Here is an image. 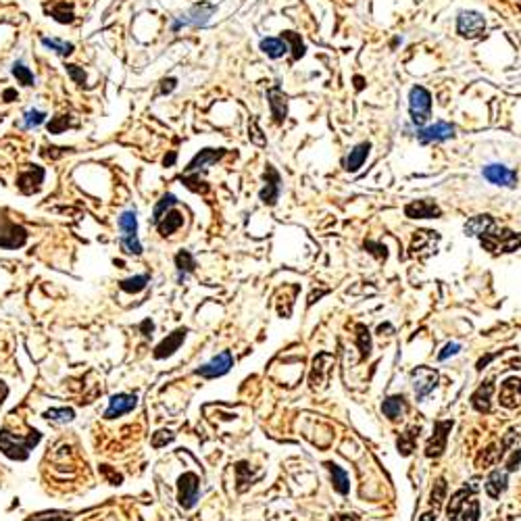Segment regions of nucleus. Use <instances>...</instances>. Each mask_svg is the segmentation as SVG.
<instances>
[{"label": "nucleus", "instance_id": "9d476101", "mask_svg": "<svg viewBox=\"0 0 521 521\" xmlns=\"http://www.w3.org/2000/svg\"><path fill=\"white\" fill-rule=\"evenodd\" d=\"M25 240V232L11 223L5 215H0V246L5 248H17Z\"/></svg>", "mask_w": 521, "mask_h": 521}, {"label": "nucleus", "instance_id": "39448f33", "mask_svg": "<svg viewBox=\"0 0 521 521\" xmlns=\"http://www.w3.org/2000/svg\"><path fill=\"white\" fill-rule=\"evenodd\" d=\"M411 384H413L417 401H423L438 386V374L432 367H417L411 371Z\"/></svg>", "mask_w": 521, "mask_h": 521}, {"label": "nucleus", "instance_id": "37998d69", "mask_svg": "<svg viewBox=\"0 0 521 521\" xmlns=\"http://www.w3.org/2000/svg\"><path fill=\"white\" fill-rule=\"evenodd\" d=\"M517 469H521V449L515 451L507 461V471H517Z\"/></svg>", "mask_w": 521, "mask_h": 521}, {"label": "nucleus", "instance_id": "2f4dec72", "mask_svg": "<svg viewBox=\"0 0 521 521\" xmlns=\"http://www.w3.org/2000/svg\"><path fill=\"white\" fill-rule=\"evenodd\" d=\"M223 155V151H202L188 167V171H198V169H204L209 163H215L219 157Z\"/></svg>", "mask_w": 521, "mask_h": 521}, {"label": "nucleus", "instance_id": "c85d7f7f", "mask_svg": "<svg viewBox=\"0 0 521 521\" xmlns=\"http://www.w3.org/2000/svg\"><path fill=\"white\" fill-rule=\"evenodd\" d=\"M213 7H209V5H200V7H194L188 15H186V19H182L184 23H192V25H204L206 21H209V17L213 15Z\"/></svg>", "mask_w": 521, "mask_h": 521}, {"label": "nucleus", "instance_id": "58836bf2", "mask_svg": "<svg viewBox=\"0 0 521 521\" xmlns=\"http://www.w3.org/2000/svg\"><path fill=\"white\" fill-rule=\"evenodd\" d=\"M146 281H148V277H146V275H138V277H134V279L123 281V284H121V288H123V290H127V292H138V290H142V288L146 286Z\"/></svg>", "mask_w": 521, "mask_h": 521}, {"label": "nucleus", "instance_id": "f03ea898", "mask_svg": "<svg viewBox=\"0 0 521 521\" xmlns=\"http://www.w3.org/2000/svg\"><path fill=\"white\" fill-rule=\"evenodd\" d=\"M480 242L486 251L498 255V253H513L521 248V234H515L511 230H490L488 234L480 236Z\"/></svg>", "mask_w": 521, "mask_h": 521}, {"label": "nucleus", "instance_id": "6e6552de", "mask_svg": "<svg viewBox=\"0 0 521 521\" xmlns=\"http://www.w3.org/2000/svg\"><path fill=\"white\" fill-rule=\"evenodd\" d=\"M457 30L465 38H480L486 30V21L480 13L476 11H465L457 19Z\"/></svg>", "mask_w": 521, "mask_h": 521}, {"label": "nucleus", "instance_id": "a19ab883", "mask_svg": "<svg viewBox=\"0 0 521 521\" xmlns=\"http://www.w3.org/2000/svg\"><path fill=\"white\" fill-rule=\"evenodd\" d=\"M48 419H52V421H69V419H73V411L71 409H59V411H48Z\"/></svg>", "mask_w": 521, "mask_h": 521}, {"label": "nucleus", "instance_id": "4c0bfd02", "mask_svg": "<svg viewBox=\"0 0 521 521\" xmlns=\"http://www.w3.org/2000/svg\"><path fill=\"white\" fill-rule=\"evenodd\" d=\"M13 73H15V78H17L23 86H32V84H34V78H32V73H30L28 67L15 65V67H13Z\"/></svg>", "mask_w": 521, "mask_h": 521}, {"label": "nucleus", "instance_id": "f257e3e1", "mask_svg": "<svg viewBox=\"0 0 521 521\" xmlns=\"http://www.w3.org/2000/svg\"><path fill=\"white\" fill-rule=\"evenodd\" d=\"M446 513H449V521H478L480 502L476 500L471 490H459L453 494Z\"/></svg>", "mask_w": 521, "mask_h": 521}, {"label": "nucleus", "instance_id": "c03bdc74", "mask_svg": "<svg viewBox=\"0 0 521 521\" xmlns=\"http://www.w3.org/2000/svg\"><path fill=\"white\" fill-rule=\"evenodd\" d=\"M54 15H56V19H59V21H63V23H69V21L73 19V13H71V9H67L65 5L56 7V9H54Z\"/></svg>", "mask_w": 521, "mask_h": 521}, {"label": "nucleus", "instance_id": "4468645a", "mask_svg": "<svg viewBox=\"0 0 521 521\" xmlns=\"http://www.w3.org/2000/svg\"><path fill=\"white\" fill-rule=\"evenodd\" d=\"M498 401L507 409L519 407L521 405V380L519 378L504 380V384L500 386V392H498Z\"/></svg>", "mask_w": 521, "mask_h": 521}, {"label": "nucleus", "instance_id": "473e14b6", "mask_svg": "<svg viewBox=\"0 0 521 521\" xmlns=\"http://www.w3.org/2000/svg\"><path fill=\"white\" fill-rule=\"evenodd\" d=\"M357 344L361 350V359H367L371 354V336L365 326H357Z\"/></svg>", "mask_w": 521, "mask_h": 521}, {"label": "nucleus", "instance_id": "49530a36", "mask_svg": "<svg viewBox=\"0 0 521 521\" xmlns=\"http://www.w3.org/2000/svg\"><path fill=\"white\" fill-rule=\"evenodd\" d=\"M67 71H69V76H71L73 80H76L78 84H84V80H86V73H84V71H80L76 65H69Z\"/></svg>", "mask_w": 521, "mask_h": 521}, {"label": "nucleus", "instance_id": "a18cd8bd", "mask_svg": "<svg viewBox=\"0 0 521 521\" xmlns=\"http://www.w3.org/2000/svg\"><path fill=\"white\" fill-rule=\"evenodd\" d=\"M459 350H461V346H459V344H455V342H453V344H446V346H444V350L438 354V359H440V361H444V359H449V357L457 354Z\"/></svg>", "mask_w": 521, "mask_h": 521}, {"label": "nucleus", "instance_id": "0eeeda50", "mask_svg": "<svg viewBox=\"0 0 521 521\" xmlns=\"http://www.w3.org/2000/svg\"><path fill=\"white\" fill-rule=\"evenodd\" d=\"M453 429V421H438L434 427V436L427 440L425 444V457L429 459H438L444 451H446V440H449V434Z\"/></svg>", "mask_w": 521, "mask_h": 521}, {"label": "nucleus", "instance_id": "412c9836", "mask_svg": "<svg viewBox=\"0 0 521 521\" xmlns=\"http://www.w3.org/2000/svg\"><path fill=\"white\" fill-rule=\"evenodd\" d=\"M157 226H159V232L163 236H171L173 232H178L184 226V215L178 213V211H171V213H167L165 217H161L157 221Z\"/></svg>", "mask_w": 521, "mask_h": 521}, {"label": "nucleus", "instance_id": "f8f14e48", "mask_svg": "<svg viewBox=\"0 0 521 521\" xmlns=\"http://www.w3.org/2000/svg\"><path fill=\"white\" fill-rule=\"evenodd\" d=\"M455 136V127L451 125V123H446V121H438V123H434V125H427V127H423L421 131H419V142L421 144H432V142H444V140H449V138H453Z\"/></svg>", "mask_w": 521, "mask_h": 521}, {"label": "nucleus", "instance_id": "c9c22d12", "mask_svg": "<svg viewBox=\"0 0 521 521\" xmlns=\"http://www.w3.org/2000/svg\"><path fill=\"white\" fill-rule=\"evenodd\" d=\"M176 265H178V271H180V275L184 273H188L192 267H194V261H192V257H190V253H186V251H182L178 257H176Z\"/></svg>", "mask_w": 521, "mask_h": 521}, {"label": "nucleus", "instance_id": "5701e85b", "mask_svg": "<svg viewBox=\"0 0 521 521\" xmlns=\"http://www.w3.org/2000/svg\"><path fill=\"white\" fill-rule=\"evenodd\" d=\"M42 180H44V171L40 167H34V169L21 173L19 180H17V184H19V188L23 192H34V190H38V186L42 184Z\"/></svg>", "mask_w": 521, "mask_h": 521}, {"label": "nucleus", "instance_id": "aec40b11", "mask_svg": "<svg viewBox=\"0 0 521 521\" xmlns=\"http://www.w3.org/2000/svg\"><path fill=\"white\" fill-rule=\"evenodd\" d=\"M369 148H371L369 142H363V144H359V146L352 148L350 155H348V159H346V171L354 173V171H359V169L363 167V163H365V159H367V155H369Z\"/></svg>", "mask_w": 521, "mask_h": 521}, {"label": "nucleus", "instance_id": "7ed1b4c3", "mask_svg": "<svg viewBox=\"0 0 521 521\" xmlns=\"http://www.w3.org/2000/svg\"><path fill=\"white\" fill-rule=\"evenodd\" d=\"M409 109H411V119L417 125L427 123L432 115V94L423 86H415L409 94Z\"/></svg>", "mask_w": 521, "mask_h": 521}, {"label": "nucleus", "instance_id": "ddd939ff", "mask_svg": "<svg viewBox=\"0 0 521 521\" xmlns=\"http://www.w3.org/2000/svg\"><path fill=\"white\" fill-rule=\"evenodd\" d=\"M484 178L494 184V186H507L513 188L517 184V173L504 165H486L484 167Z\"/></svg>", "mask_w": 521, "mask_h": 521}, {"label": "nucleus", "instance_id": "b1692460", "mask_svg": "<svg viewBox=\"0 0 521 521\" xmlns=\"http://www.w3.org/2000/svg\"><path fill=\"white\" fill-rule=\"evenodd\" d=\"M136 407V396H129V394H119V396H113L111 401V407L107 411V417H119L127 411H131Z\"/></svg>", "mask_w": 521, "mask_h": 521}, {"label": "nucleus", "instance_id": "a878e982", "mask_svg": "<svg viewBox=\"0 0 521 521\" xmlns=\"http://www.w3.org/2000/svg\"><path fill=\"white\" fill-rule=\"evenodd\" d=\"M326 467H328V471L332 474V482H334L336 492H340V494H348L350 484H348V476H346V471H344L342 467H338L336 463H326Z\"/></svg>", "mask_w": 521, "mask_h": 521}, {"label": "nucleus", "instance_id": "7c9ffc66", "mask_svg": "<svg viewBox=\"0 0 521 521\" xmlns=\"http://www.w3.org/2000/svg\"><path fill=\"white\" fill-rule=\"evenodd\" d=\"M504 455V449H502V444L500 446H488V449L478 457V467H488V465H494V463H498L500 461V457Z\"/></svg>", "mask_w": 521, "mask_h": 521}, {"label": "nucleus", "instance_id": "5fc2aeb1", "mask_svg": "<svg viewBox=\"0 0 521 521\" xmlns=\"http://www.w3.org/2000/svg\"><path fill=\"white\" fill-rule=\"evenodd\" d=\"M192 521H196V519H192Z\"/></svg>", "mask_w": 521, "mask_h": 521}, {"label": "nucleus", "instance_id": "20e7f679", "mask_svg": "<svg viewBox=\"0 0 521 521\" xmlns=\"http://www.w3.org/2000/svg\"><path fill=\"white\" fill-rule=\"evenodd\" d=\"M334 363H336L334 357L328 354V352H321V354L315 357L313 369H311V378H309L313 390H323L330 384V378L334 374Z\"/></svg>", "mask_w": 521, "mask_h": 521}, {"label": "nucleus", "instance_id": "de8ad7c7", "mask_svg": "<svg viewBox=\"0 0 521 521\" xmlns=\"http://www.w3.org/2000/svg\"><path fill=\"white\" fill-rule=\"evenodd\" d=\"M42 121H44V113H40V111H30L25 115V123L28 125H40Z\"/></svg>", "mask_w": 521, "mask_h": 521}, {"label": "nucleus", "instance_id": "ea45409f", "mask_svg": "<svg viewBox=\"0 0 521 521\" xmlns=\"http://www.w3.org/2000/svg\"><path fill=\"white\" fill-rule=\"evenodd\" d=\"M42 42H44V46H48V48H52V50H56L61 54H69L73 50V46L67 44V42H59V40H50V38H44Z\"/></svg>", "mask_w": 521, "mask_h": 521}, {"label": "nucleus", "instance_id": "f3484780", "mask_svg": "<svg viewBox=\"0 0 521 521\" xmlns=\"http://www.w3.org/2000/svg\"><path fill=\"white\" fill-rule=\"evenodd\" d=\"M184 338H186V330H178V332H173L169 338H165V340L157 346L155 357H157V359H163V357L173 354V352L180 348V344L184 342Z\"/></svg>", "mask_w": 521, "mask_h": 521}, {"label": "nucleus", "instance_id": "9b49d317", "mask_svg": "<svg viewBox=\"0 0 521 521\" xmlns=\"http://www.w3.org/2000/svg\"><path fill=\"white\" fill-rule=\"evenodd\" d=\"M198 490H200V480L196 474H186L180 478V502L184 509L194 507L198 500Z\"/></svg>", "mask_w": 521, "mask_h": 521}, {"label": "nucleus", "instance_id": "864d4df0", "mask_svg": "<svg viewBox=\"0 0 521 521\" xmlns=\"http://www.w3.org/2000/svg\"><path fill=\"white\" fill-rule=\"evenodd\" d=\"M173 86H176V80H169V82H165V86H163V92H169V90H173Z\"/></svg>", "mask_w": 521, "mask_h": 521}, {"label": "nucleus", "instance_id": "2eb2a0df", "mask_svg": "<svg viewBox=\"0 0 521 521\" xmlns=\"http://www.w3.org/2000/svg\"><path fill=\"white\" fill-rule=\"evenodd\" d=\"M405 213L411 219H432V217H440L442 215L440 206L436 202H432V200H415V202H411V204L405 206Z\"/></svg>", "mask_w": 521, "mask_h": 521}, {"label": "nucleus", "instance_id": "cd10ccee", "mask_svg": "<svg viewBox=\"0 0 521 521\" xmlns=\"http://www.w3.org/2000/svg\"><path fill=\"white\" fill-rule=\"evenodd\" d=\"M417 432H419V427H409L405 434H401L396 446H398V451H401L403 457H407L415 451V442H417V436H419Z\"/></svg>", "mask_w": 521, "mask_h": 521}, {"label": "nucleus", "instance_id": "e433bc0d", "mask_svg": "<svg viewBox=\"0 0 521 521\" xmlns=\"http://www.w3.org/2000/svg\"><path fill=\"white\" fill-rule=\"evenodd\" d=\"M176 204V196L173 194H167V196H163V200L157 204V209H155V215H153V221L157 223L161 217H163V213L165 211H169V206H173Z\"/></svg>", "mask_w": 521, "mask_h": 521}, {"label": "nucleus", "instance_id": "09e8293b", "mask_svg": "<svg viewBox=\"0 0 521 521\" xmlns=\"http://www.w3.org/2000/svg\"><path fill=\"white\" fill-rule=\"evenodd\" d=\"M65 125H67V117H56V119L48 125V129H50L52 134H59Z\"/></svg>", "mask_w": 521, "mask_h": 521}, {"label": "nucleus", "instance_id": "423d86ee", "mask_svg": "<svg viewBox=\"0 0 521 521\" xmlns=\"http://www.w3.org/2000/svg\"><path fill=\"white\" fill-rule=\"evenodd\" d=\"M36 440H38L36 432L32 436H28V438H15L13 434L5 432V434H0V449H3L13 459H23L28 455L30 446L36 444Z\"/></svg>", "mask_w": 521, "mask_h": 521}, {"label": "nucleus", "instance_id": "6ab92c4d", "mask_svg": "<svg viewBox=\"0 0 521 521\" xmlns=\"http://www.w3.org/2000/svg\"><path fill=\"white\" fill-rule=\"evenodd\" d=\"M504 490H507V471L494 469L486 480V494L490 498H498Z\"/></svg>", "mask_w": 521, "mask_h": 521}, {"label": "nucleus", "instance_id": "393cba45", "mask_svg": "<svg viewBox=\"0 0 521 521\" xmlns=\"http://www.w3.org/2000/svg\"><path fill=\"white\" fill-rule=\"evenodd\" d=\"M267 176L271 178L269 182H267V186L261 190V200L265 202V204H275V200H277V196H279V176L269 167L267 169Z\"/></svg>", "mask_w": 521, "mask_h": 521}, {"label": "nucleus", "instance_id": "bb28decb", "mask_svg": "<svg viewBox=\"0 0 521 521\" xmlns=\"http://www.w3.org/2000/svg\"><path fill=\"white\" fill-rule=\"evenodd\" d=\"M269 107H271V113H273L275 121H284L286 119V113H288V109H286V96L277 88L269 90Z\"/></svg>", "mask_w": 521, "mask_h": 521}, {"label": "nucleus", "instance_id": "8fccbe9b", "mask_svg": "<svg viewBox=\"0 0 521 521\" xmlns=\"http://www.w3.org/2000/svg\"><path fill=\"white\" fill-rule=\"evenodd\" d=\"M332 521H363L359 515H334Z\"/></svg>", "mask_w": 521, "mask_h": 521}, {"label": "nucleus", "instance_id": "79ce46f5", "mask_svg": "<svg viewBox=\"0 0 521 521\" xmlns=\"http://www.w3.org/2000/svg\"><path fill=\"white\" fill-rule=\"evenodd\" d=\"M286 38L294 44V56H296V59L305 54V46H303V42H301V38H299V36L292 34V32H286Z\"/></svg>", "mask_w": 521, "mask_h": 521}, {"label": "nucleus", "instance_id": "3c124183", "mask_svg": "<svg viewBox=\"0 0 521 521\" xmlns=\"http://www.w3.org/2000/svg\"><path fill=\"white\" fill-rule=\"evenodd\" d=\"M171 438H173V436H171V434L167 432V436H157V438L153 440V444H155V446H161L163 442H169Z\"/></svg>", "mask_w": 521, "mask_h": 521}, {"label": "nucleus", "instance_id": "dca6fc26", "mask_svg": "<svg viewBox=\"0 0 521 521\" xmlns=\"http://www.w3.org/2000/svg\"><path fill=\"white\" fill-rule=\"evenodd\" d=\"M496 226H494V219L490 217V215H476V217H471L467 223H465V234L467 236H484V234H488L490 230H494Z\"/></svg>", "mask_w": 521, "mask_h": 521}, {"label": "nucleus", "instance_id": "1a4fd4ad", "mask_svg": "<svg viewBox=\"0 0 521 521\" xmlns=\"http://www.w3.org/2000/svg\"><path fill=\"white\" fill-rule=\"evenodd\" d=\"M232 365H234V357H232L228 350H223L221 354H217L215 359H211L206 365H202V367L196 371V374L202 376V378H219V376H223V374H228Z\"/></svg>", "mask_w": 521, "mask_h": 521}, {"label": "nucleus", "instance_id": "4be33fe9", "mask_svg": "<svg viewBox=\"0 0 521 521\" xmlns=\"http://www.w3.org/2000/svg\"><path fill=\"white\" fill-rule=\"evenodd\" d=\"M492 392H494V384H492V382L480 386V388L476 390V394L471 396L474 409L480 411V413H488V411H490V396H492Z\"/></svg>", "mask_w": 521, "mask_h": 521}, {"label": "nucleus", "instance_id": "a211bd4d", "mask_svg": "<svg viewBox=\"0 0 521 521\" xmlns=\"http://www.w3.org/2000/svg\"><path fill=\"white\" fill-rule=\"evenodd\" d=\"M382 411H384V415L390 419V421H396V419H401L403 415H405V411H407V403H405V396H401V394H394V396H388L386 401H384V405H382Z\"/></svg>", "mask_w": 521, "mask_h": 521}, {"label": "nucleus", "instance_id": "f704fd0d", "mask_svg": "<svg viewBox=\"0 0 521 521\" xmlns=\"http://www.w3.org/2000/svg\"><path fill=\"white\" fill-rule=\"evenodd\" d=\"M119 226H121V230L125 232L123 236H134L136 234V213H125L121 219H119Z\"/></svg>", "mask_w": 521, "mask_h": 521}, {"label": "nucleus", "instance_id": "603ef678", "mask_svg": "<svg viewBox=\"0 0 521 521\" xmlns=\"http://www.w3.org/2000/svg\"><path fill=\"white\" fill-rule=\"evenodd\" d=\"M419 521H436V513H434V511H429V513H423Z\"/></svg>", "mask_w": 521, "mask_h": 521}, {"label": "nucleus", "instance_id": "72a5a7b5", "mask_svg": "<svg viewBox=\"0 0 521 521\" xmlns=\"http://www.w3.org/2000/svg\"><path fill=\"white\" fill-rule=\"evenodd\" d=\"M444 498H446V482H444V478H438L432 488L429 502H432V507H440L444 502Z\"/></svg>", "mask_w": 521, "mask_h": 521}, {"label": "nucleus", "instance_id": "c756f323", "mask_svg": "<svg viewBox=\"0 0 521 521\" xmlns=\"http://www.w3.org/2000/svg\"><path fill=\"white\" fill-rule=\"evenodd\" d=\"M261 50L271 59H279L288 52V44L284 40H277V38H267V40L261 42Z\"/></svg>", "mask_w": 521, "mask_h": 521}]
</instances>
